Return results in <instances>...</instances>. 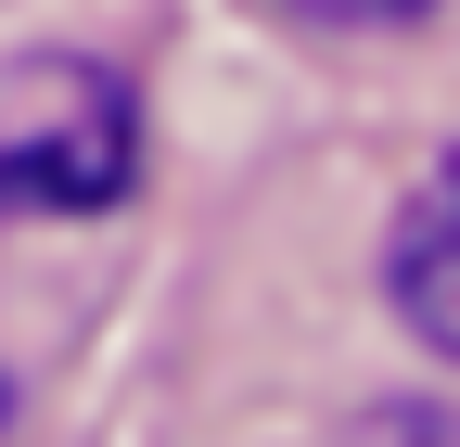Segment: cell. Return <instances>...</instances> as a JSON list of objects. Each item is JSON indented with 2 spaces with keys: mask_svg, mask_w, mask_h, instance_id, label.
Instances as JSON below:
<instances>
[{
  "mask_svg": "<svg viewBox=\"0 0 460 447\" xmlns=\"http://www.w3.org/2000/svg\"><path fill=\"white\" fill-rule=\"evenodd\" d=\"M384 294L396 320L422 332L435 358H460V153L435 166V180L396 205V243H384Z\"/></svg>",
  "mask_w": 460,
  "mask_h": 447,
  "instance_id": "cell-2",
  "label": "cell"
},
{
  "mask_svg": "<svg viewBox=\"0 0 460 447\" xmlns=\"http://www.w3.org/2000/svg\"><path fill=\"white\" fill-rule=\"evenodd\" d=\"M141 180V102L90 51L0 65V217H102Z\"/></svg>",
  "mask_w": 460,
  "mask_h": 447,
  "instance_id": "cell-1",
  "label": "cell"
},
{
  "mask_svg": "<svg viewBox=\"0 0 460 447\" xmlns=\"http://www.w3.org/2000/svg\"><path fill=\"white\" fill-rule=\"evenodd\" d=\"M307 26H422L435 0H295Z\"/></svg>",
  "mask_w": 460,
  "mask_h": 447,
  "instance_id": "cell-3",
  "label": "cell"
}]
</instances>
